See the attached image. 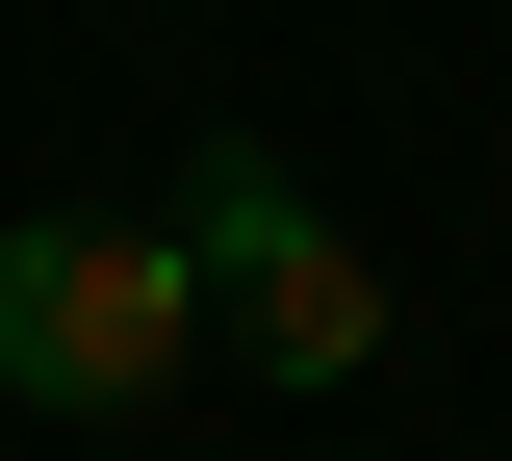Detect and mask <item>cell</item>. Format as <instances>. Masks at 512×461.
I'll return each mask as SVG.
<instances>
[{"label":"cell","mask_w":512,"mask_h":461,"mask_svg":"<svg viewBox=\"0 0 512 461\" xmlns=\"http://www.w3.org/2000/svg\"><path fill=\"white\" fill-rule=\"evenodd\" d=\"M205 359V257H180V205L128 231V205H26L0 231V385L26 410H154Z\"/></svg>","instance_id":"1"},{"label":"cell","mask_w":512,"mask_h":461,"mask_svg":"<svg viewBox=\"0 0 512 461\" xmlns=\"http://www.w3.org/2000/svg\"><path fill=\"white\" fill-rule=\"evenodd\" d=\"M180 257H205V333H256V385H359V359H384V257H359L256 129L180 154Z\"/></svg>","instance_id":"2"}]
</instances>
